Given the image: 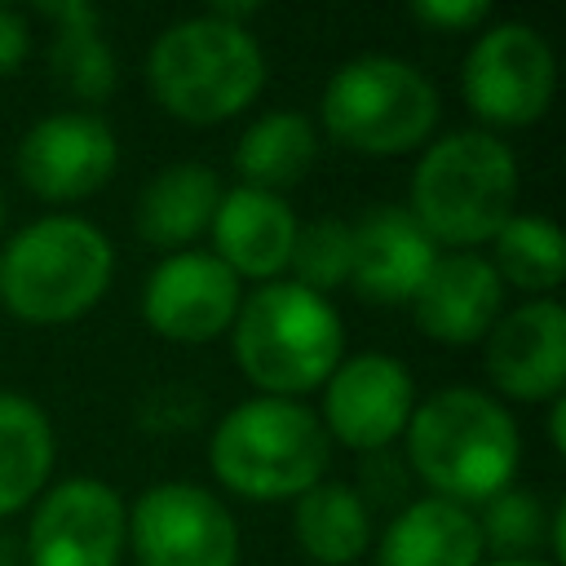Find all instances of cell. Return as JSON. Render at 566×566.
<instances>
[{
  "label": "cell",
  "instance_id": "cell-17",
  "mask_svg": "<svg viewBox=\"0 0 566 566\" xmlns=\"http://www.w3.org/2000/svg\"><path fill=\"white\" fill-rule=\"evenodd\" d=\"M349 234H354L349 279L367 301H385V305L411 301L429 265L438 261L433 239L411 221L407 208H394V203L371 208L358 226H349Z\"/></svg>",
  "mask_w": 566,
  "mask_h": 566
},
{
  "label": "cell",
  "instance_id": "cell-29",
  "mask_svg": "<svg viewBox=\"0 0 566 566\" xmlns=\"http://www.w3.org/2000/svg\"><path fill=\"white\" fill-rule=\"evenodd\" d=\"M31 53V31L27 18L13 9H0V75H13Z\"/></svg>",
  "mask_w": 566,
  "mask_h": 566
},
{
  "label": "cell",
  "instance_id": "cell-14",
  "mask_svg": "<svg viewBox=\"0 0 566 566\" xmlns=\"http://www.w3.org/2000/svg\"><path fill=\"white\" fill-rule=\"evenodd\" d=\"M486 376L500 394L522 402L562 398L566 380V310L557 301H526L486 332Z\"/></svg>",
  "mask_w": 566,
  "mask_h": 566
},
{
  "label": "cell",
  "instance_id": "cell-12",
  "mask_svg": "<svg viewBox=\"0 0 566 566\" xmlns=\"http://www.w3.org/2000/svg\"><path fill=\"white\" fill-rule=\"evenodd\" d=\"M119 146L106 119L88 111H57L27 128L18 146V177L49 203H71L111 181Z\"/></svg>",
  "mask_w": 566,
  "mask_h": 566
},
{
  "label": "cell",
  "instance_id": "cell-30",
  "mask_svg": "<svg viewBox=\"0 0 566 566\" xmlns=\"http://www.w3.org/2000/svg\"><path fill=\"white\" fill-rule=\"evenodd\" d=\"M548 438H553V451H566V398L548 402Z\"/></svg>",
  "mask_w": 566,
  "mask_h": 566
},
{
  "label": "cell",
  "instance_id": "cell-20",
  "mask_svg": "<svg viewBox=\"0 0 566 566\" xmlns=\"http://www.w3.org/2000/svg\"><path fill=\"white\" fill-rule=\"evenodd\" d=\"M318 159V133L305 115L296 111H270L256 124H248V133L234 146V172L243 177V186L252 190H287L296 186Z\"/></svg>",
  "mask_w": 566,
  "mask_h": 566
},
{
  "label": "cell",
  "instance_id": "cell-13",
  "mask_svg": "<svg viewBox=\"0 0 566 566\" xmlns=\"http://www.w3.org/2000/svg\"><path fill=\"white\" fill-rule=\"evenodd\" d=\"M239 301V279L212 252H172L155 265L142 314L164 340L203 345L234 323Z\"/></svg>",
  "mask_w": 566,
  "mask_h": 566
},
{
  "label": "cell",
  "instance_id": "cell-28",
  "mask_svg": "<svg viewBox=\"0 0 566 566\" xmlns=\"http://www.w3.org/2000/svg\"><path fill=\"white\" fill-rule=\"evenodd\" d=\"M358 495H371L376 504H402L407 495V473L394 455L385 451H371V460L363 464V491Z\"/></svg>",
  "mask_w": 566,
  "mask_h": 566
},
{
  "label": "cell",
  "instance_id": "cell-22",
  "mask_svg": "<svg viewBox=\"0 0 566 566\" xmlns=\"http://www.w3.org/2000/svg\"><path fill=\"white\" fill-rule=\"evenodd\" d=\"M53 469V424L49 416L22 398L0 394V517L31 504Z\"/></svg>",
  "mask_w": 566,
  "mask_h": 566
},
{
  "label": "cell",
  "instance_id": "cell-1",
  "mask_svg": "<svg viewBox=\"0 0 566 566\" xmlns=\"http://www.w3.org/2000/svg\"><path fill=\"white\" fill-rule=\"evenodd\" d=\"M407 460L438 500L486 504L495 491L513 486L517 473V424L482 389L451 385L429 394L407 420Z\"/></svg>",
  "mask_w": 566,
  "mask_h": 566
},
{
  "label": "cell",
  "instance_id": "cell-2",
  "mask_svg": "<svg viewBox=\"0 0 566 566\" xmlns=\"http://www.w3.org/2000/svg\"><path fill=\"white\" fill-rule=\"evenodd\" d=\"M517 199L513 150L482 128H460L433 142L411 172V221L447 248H478L500 234Z\"/></svg>",
  "mask_w": 566,
  "mask_h": 566
},
{
  "label": "cell",
  "instance_id": "cell-7",
  "mask_svg": "<svg viewBox=\"0 0 566 566\" xmlns=\"http://www.w3.org/2000/svg\"><path fill=\"white\" fill-rule=\"evenodd\" d=\"M438 124V93L402 57L367 53L345 62L323 88V128L363 155H407Z\"/></svg>",
  "mask_w": 566,
  "mask_h": 566
},
{
  "label": "cell",
  "instance_id": "cell-23",
  "mask_svg": "<svg viewBox=\"0 0 566 566\" xmlns=\"http://www.w3.org/2000/svg\"><path fill=\"white\" fill-rule=\"evenodd\" d=\"M53 22H57V35H53V49H49V71L53 80L80 97V102H102L115 93V53L111 44L97 35V9L93 4H49L44 9Z\"/></svg>",
  "mask_w": 566,
  "mask_h": 566
},
{
  "label": "cell",
  "instance_id": "cell-24",
  "mask_svg": "<svg viewBox=\"0 0 566 566\" xmlns=\"http://www.w3.org/2000/svg\"><path fill=\"white\" fill-rule=\"evenodd\" d=\"M495 243V274L522 292H553L566 274V243L562 230L544 217H509Z\"/></svg>",
  "mask_w": 566,
  "mask_h": 566
},
{
  "label": "cell",
  "instance_id": "cell-3",
  "mask_svg": "<svg viewBox=\"0 0 566 566\" xmlns=\"http://www.w3.org/2000/svg\"><path fill=\"white\" fill-rule=\"evenodd\" d=\"M230 332L239 371L265 389V398H296L318 389L345 354L340 314L327 296L301 283H261L248 292Z\"/></svg>",
  "mask_w": 566,
  "mask_h": 566
},
{
  "label": "cell",
  "instance_id": "cell-27",
  "mask_svg": "<svg viewBox=\"0 0 566 566\" xmlns=\"http://www.w3.org/2000/svg\"><path fill=\"white\" fill-rule=\"evenodd\" d=\"M411 18L433 31H473L491 18V4L482 0H420L411 4Z\"/></svg>",
  "mask_w": 566,
  "mask_h": 566
},
{
  "label": "cell",
  "instance_id": "cell-16",
  "mask_svg": "<svg viewBox=\"0 0 566 566\" xmlns=\"http://www.w3.org/2000/svg\"><path fill=\"white\" fill-rule=\"evenodd\" d=\"M212 256L234 279H274L292 261L296 243V217L283 195L234 186L221 190L217 217H212Z\"/></svg>",
  "mask_w": 566,
  "mask_h": 566
},
{
  "label": "cell",
  "instance_id": "cell-11",
  "mask_svg": "<svg viewBox=\"0 0 566 566\" xmlns=\"http://www.w3.org/2000/svg\"><path fill=\"white\" fill-rule=\"evenodd\" d=\"M323 433L354 451H385L416 411L411 371L389 354H354L340 358L323 380Z\"/></svg>",
  "mask_w": 566,
  "mask_h": 566
},
{
  "label": "cell",
  "instance_id": "cell-15",
  "mask_svg": "<svg viewBox=\"0 0 566 566\" xmlns=\"http://www.w3.org/2000/svg\"><path fill=\"white\" fill-rule=\"evenodd\" d=\"M504 305V283L495 265L478 252H447L429 265L420 292L411 296L416 327L442 345L482 340Z\"/></svg>",
  "mask_w": 566,
  "mask_h": 566
},
{
  "label": "cell",
  "instance_id": "cell-19",
  "mask_svg": "<svg viewBox=\"0 0 566 566\" xmlns=\"http://www.w3.org/2000/svg\"><path fill=\"white\" fill-rule=\"evenodd\" d=\"M221 203V181L203 164H168L137 195V234L150 248H186L199 239Z\"/></svg>",
  "mask_w": 566,
  "mask_h": 566
},
{
  "label": "cell",
  "instance_id": "cell-10",
  "mask_svg": "<svg viewBox=\"0 0 566 566\" xmlns=\"http://www.w3.org/2000/svg\"><path fill=\"white\" fill-rule=\"evenodd\" d=\"M128 513L115 486L97 478H66L40 495L27 526L31 566H119Z\"/></svg>",
  "mask_w": 566,
  "mask_h": 566
},
{
  "label": "cell",
  "instance_id": "cell-4",
  "mask_svg": "<svg viewBox=\"0 0 566 566\" xmlns=\"http://www.w3.org/2000/svg\"><path fill=\"white\" fill-rule=\"evenodd\" d=\"M111 239L84 217H40L0 248V301L35 327L75 323L111 287Z\"/></svg>",
  "mask_w": 566,
  "mask_h": 566
},
{
  "label": "cell",
  "instance_id": "cell-9",
  "mask_svg": "<svg viewBox=\"0 0 566 566\" xmlns=\"http://www.w3.org/2000/svg\"><path fill=\"white\" fill-rule=\"evenodd\" d=\"M137 566H234L239 526L230 509L195 482H159L128 513Z\"/></svg>",
  "mask_w": 566,
  "mask_h": 566
},
{
  "label": "cell",
  "instance_id": "cell-6",
  "mask_svg": "<svg viewBox=\"0 0 566 566\" xmlns=\"http://www.w3.org/2000/svg\"><path fill=\"white\" fill-rule=\"evenodd\" d=\"M155 102L186 124H221L239 115L265 84L256 35L212 13L168 27L146 62Z\"/></svg>",
  "mask_w": 566,
  "mask_h": 566
},
{
  "label": "cell",
  "instance_id": "cell-8",
  "mask_svg": "<svg viewBox=\"0 0 566 566\" xmlns=\"http://www.w3.org/2000/svg\"><path fill=\"white\" fill-rule=\"evenodd\" d=\"M460 88L478 119L495 128H526L553 102L557 88L553 49L526 22H495L469 49Z\"/></svg>",
  "mask_w": 566,
  "mask_h": 566
},
{
  "label": "cell",
  "instance_id": "cell-21",
  "mask_svg": "<svg viewBox=\"0 0 566 566\" xmlns=\"http://www.w3.org/2000/svg\"><path fill=\"white\" fill-rule=\"evenodd\" d=\"M296 544L318 566H349L371 544V509L345 482H318L296 500Z\"/></svg>",
  "mask_w": 566,
  "mask_h": 566
},
{
  "label": "cell",
  "instance_id": "cell-5",
  "mask_svg": "<svg viewBox=\"0 0 566 566\" xmlns=\"http://www.w3.org/2000/svg\"><path fill=\"white\" fill-rule=\"evenodd\" d=\"M212 473L243 500H301L327 469V433L296 398H248L226 411L208 442Z\"/></svg>",
  "mask_w": 566,
  "mask_h": 566
},
{
  "label": "cell",
  "instance_id": "cell-25",
  "mask_svg": "<svg viewBox=\"0 0 566 566\" xmlns=\"http://www.w3.org/2000/svg\"><path fill=\"white\" fill-rule=\"evenodd\" d=\"M296 283L327 296L336 287L349 283V265H354V234L345 221L336 217H318L310 226H296V243H292V261Z\"/></svg>",
  "mask_w": 566,
  "mask_h": 566
},
{
  "label": "cell",
  "instance_id": "cell-31",
  "mask_svg": "<svg viewBox=\"0 0 566 566\" xmlns=\"http://www.w3.org/2000/svg\"><path fill=\"white\" fill-rule=\"evenodd\" d=\"M486 566H553V562H544V557H495Z\"/></svg>",
  "mask_w": 566,
  "mask_h": 566
},
{
  "label": "cell",
  "instance_id": "cell-32",
  "mask_svg": "<svg viewBox=\"0 0 566 566\" xmlns=\"http://www.w3.org/2000/svg\"><path fill=\"white\" fill-rule=\"evenodd\" d=\"M4 217H9V208H4V195H0V230H4Z\"/></svg>",
  "mask_w": 566,
  "mask_h": 566
},
{
  "label": "cell",
  "instance_id": "cell-18",
  "mask_svg": "<svg viewBox=\"0 0 566 566\" xmlns=\"http://www.w3.org/2000/svg\"><path fill=\"white\" fill-rule=\"evenodd\" d=\"M478 517L451 500L424 495L398 509L385 526L376 566H482Z\"/></svg>",
  "mask_w": 566,
  "mask_h": 566
},
{
  "label": "cell",
  "instance_id": "cell-26",
  "mask_svg": "<svg viewBox=\"0 0 566 566\" xmlns=\"http://www.w3.org/2000/svg\"><path fill=\"white\" fill-rule=\"evenodd\" d=\"M478 531L482 548H495L500 557H531L548 539V509L531 491L504 486L482 504Z\"/></svg>",
  "mask_w": 566,
  "mask_h": 566
}]
</instances>
